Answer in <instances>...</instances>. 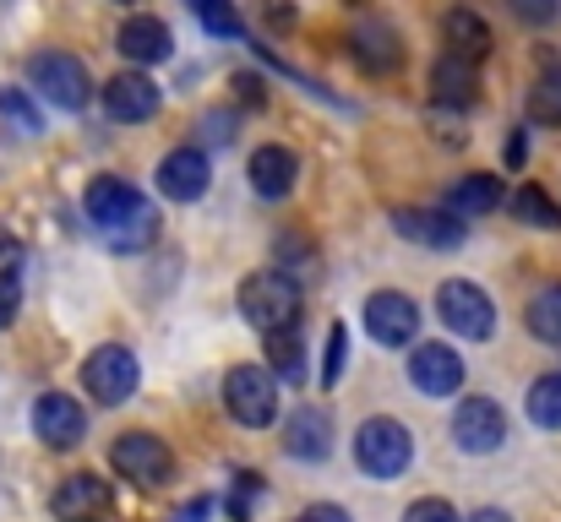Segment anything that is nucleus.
<instances>
[{"label":"nucleus","instance_id":"1","mask_svg":"<svg viewBox=\"0 0 561 522\" xmlns=\"http://www.w3.org/2000/svg\"><path fill=\"white\" fill-rule=\"evenodd\" d=\"M82 207H88V223L99 240H110L115 251H142L153 234H159V207L121 174H99L88 190H82Z\"/></svg>","mask_w":561,"mask_h":522},{"label":"nucleus","instance_id":"2","mask_svg":"<svg viewBox=\"0 0 561 522\" xmlns=\"http://www.w3.org/2000/svg\"><path fill=\"white\" fill-rule=\"evenodd\" d=\"M240 316H245L262 338L295 333V322H300V283H295L284 267L251 272V278L240 283Z\"/></svg>","mask_w":561,"mask_h":522},{"label":"nucleus","instance_id":"3","mask_svg":"<svg viewBox=\"0 0 561 522\" xmlns=\"http://www.w3.org/2000/svg\"><path fill=\"white\" fill-rule=\"evenodd\" d=\"M27 88H33L44 104L66 109V115L88 109V98H93L88 66H82L77 55H66V49H38V55L27 60Z\"/></svg>","mask_w":561,"mask_h":522},{"label":"nucleus","instance_id":"4","mask_svg":"<svg viewBox=\"0 0 561 522\" xmlns=\"http://www.w3.org/2000/svg\"><path fill=\"white\" fill-rule=\"evenodd\" d=\"M355 463L366 479H398L414 463V430L403 419H366L355 430Z\"/></svg>","mask_w":561,"mask_h":522},{"label":"nucleus","instance_id":"5","mask_svg":"<svg viewBox=\"0 0 561 522\" xmlns=\"http://www.w3.org/2000/svg\"><path fill=\"white\" fill-rule=\"evenodd\" d=\"M142 381V364L126 344H104L82 359V392L99 403V408H121Z\"/></svg>","mask_w":561,"mask_h":522},{"label":"nucleus","instance_id":"6","mask_svg":"<svg viewBox=\"0 0 561 522\" xmlns=\"http://www.w3.org/2000/svg\"><path fill=\"white\" fill-rule=\"evenodd\" d=\"M436 316H442L447 333H458V338H469V344H485V338L496 333V305H491V294H485L480 283H469V278H447V283L436 289Z\"/></svg>","mask_w":561,"mask_h":522},{"label":"nucleus","instance_id":"7","mask_svg":"<svg viewBox=\"0 0 561 522\" xmlns=\"http://www.w3.org/2000/svg\"><path fill=\"white\" fill-rule=\"evenodd\" d=\"M224 408L251 430L273 425L278 419V375L267 364H234L224 375Z\"/></svg>","mask_w":561,"mask_h":522},{"label":"nucleus","instance_id":"8","mask_svg":"<svg viewBox=\"0 0 561 522\" xmlns=\"http://www.w3.org/2000/svg\"><path fill=\"white\" fill-rule=\"evenodd\" d=\"M110 468H115L121 479H131L137 490H159V485L175 474V457H170V446H164L159 436L126 430V436L110 446Z\"/></svg>","mask_w":561,"mask_h":522},{"label":"nucleus","instance_id":"9","mask_svg":"<svg viewBox=\"0 0 561 522\" xmlns=\"http://www.w3.org/2000/svg\"><path fill=\"white\" fill-rule=\"evenodd\" d=\"M453 441H458V452H469V457L502 452V441H507V414H502V403H491V397H463L458 414H453Z\"/></svg>","mask_w":561,"mask_h":522},{"label":"nucleus","instance_id":"10","mask_svg":"<svg viewBox=\"0 0 561 522\" xmlns=\"http://www.w3.org/2000/svg\"><path fill=\"white\" fill-rule=\"evenodd\" d=\"M159 104H164V88H159L148 71H121V77L104 82V109H110V120H121V126L153 120Z\"/></svg>","mask_w":561,"mask_h":522},{"label":"nucleus","instance_id":"11","mask_svg":"<svg viewBox=\"0 0 561 522\" xmlns=\"http://www.w3.org/2000/svg\"><path fill=\"white\" fill-rule=\"evenodd\" d=\"M366 333H371L381 348L414 344V333H420V305H414L409 294H398V289H376L371 300H366Z\"/></svg>","mask_w":561,"mask_h":522},{"label":"nucleus","instance_id":"12","mask_svg":"<svg viewBox=\"0 0 561 522\" xmlns=\"http://www.w3.org/2000/svg\"><path fill=\"white\" fill-rule=\"evenodd\" d=\"M33 436H38L44 446H55V452H71V446L88 436L82 403L66 397V392H44V397L33 403Z\"/></svg>","mask_w":561,"mask_h":522},{"label":"nucleus","instance_id":"13","mask_svg":"<svg viewBox=\"0 0 561 522\" xmlns=\"http://www.w3.org/2000/svg\"><path fill=\"white\" fill-rule=\"evenodd\" d=\"M409 381L420 397H453L463 386V353L447 344H414L409 353Z\"/></svg>","mask_w":561,"mask_h":522},{"label":"nucleus","instance_id":"14","mask_svg":"<svg viewBox=\"0 0 561 522\" xmlns=\"http://www.w3.org/2000/svg\"><path fill=\"white\" fill-rule=\"evenodd\" d=\"M392 229L425 251H458L463 245V218H453L447 207H398Z\"/></svg>","mask_w":561,"mask_h":522},{"label":"nucleus","instance_id":"15","mask_svg":"<svg viewBox=\"0 0 561 522\" xmlns=\"http://www.w3.org/2000/svg\"><path fill=\"white\" fill-rule=\"evenodd\" d=\"M213 185V170H207V153L202 148H170L159 159V190L170 201H202Z\"/></svg>","mask_w":561,"mask_h":522},{"label":"nucleus","instance_id":"16","mask_svg":"<svg viewBox=\"0 0 561 522\" xmlns=\"http://www.w3.org/2000/svg\"><path fill=\"white\" fill-rule=\"evenodd\" d=\"M115 49L131 60V71H148V66L175 55V38H170V27L159 16H126L121 33H115Z\"/></svg>","mask_w":561,"mask_h":522},{"label":"nucleus","instance_id":"17","mask_svg":"<svg viewBox=\"0 0 561 522\" xmlns=\"http://www.w3.org/2000/svg\"><path fill=\"white\" fill-rule=\"evenodd\" d=\"M284 452L300 457V463H322V457L333 452V414L317 408V403L295 408L289 425H284Z\"/></svg>","mask_w":561,"mask_h":522},{"label":"nucleus","instance_id":"18","mask_svg":"<svg viewBox=\"0 0 561 522\" xmlns=\"http://www.w3.org/2000/svg\"><path fill=\"white\" fill-rule=\"evenodd\" d=\"M104 507H110V490H104L99 474H71V479H60L55 496H49V512L60 522H99Z\"/></svg>","mask_w":561,"mask_h":522},{"label":"nucleus","instance_id":"19","mask_svg":"<svg viewBox=\"0 0 561 522\" xmlns=\"http://www.w3.org/2000/svg\"><path fill=\"white\" fill-rule=\"evenodd\" d=\"M251 190L262 196V201H284L289 190H295V174H300V159L289 153V148H278V142H267V148H256L251 153Z\"/></svg>","mask_w":561,"mask_h":522},{"label":"nucleus","instance_id":"20","mask_svg":"<svg viewBox=\"0 0 561 522\" xmlns=\"http://www.w3.org/2000/svg\"><path fill=\"white\" fill-rule=\"evenodd\" d=\"M442 207L453 212V218H485L491 207H502V179L496 174H463L458 185H447V196H442Z\"/></svg>","mask_w":561,"mask_h":522},{"label":"nucleus","instance_id":"21","mask_svg":"<svg viewBox=\"0 0 561 522\" xmlns=\"http://www.w3.org/2000/svg\"><path fill=\"white\" fill-rule=\"evenodd\" d=\"M442 38H447V55H458L469 66H480L491 55V27L474 11H447L442 16Z\"/></svg>","mask_w":561,"mask_h":522},{"label":"nucleus","instance_id":"22","mask_svg":"<svg viewBox=\"0 0 561 522\" xmlns=\"http://www.w3.org/2000/svg\"><path fill=\"white\" fill-rule=\"evenodd\" d=\"M431 88L442 104H474V66L458 60V55H442L436 71H431Z\"/></svg>","mask_w":561,"mask_h":522},{"label":"nucleus","instance_id":"23","mask_svg":"<svg viewBox=\"0 0 561 522\" xmlns=\"http://www.w3.org/2000/svg\"><path fill=\"white\" fill-rule=\"evenodd\" d=\"M507 207H513V218L529 223V229H561V207L540 185H518V190L507 196Z\"/></svg>","mask_w":561,"mask_h":522},{"label":"nucleus","instance_id":"24","mask_svg":"<svg viewBox=\"0 0 561 522\" xmlns=\"http://www.w3.org/2000/svg\"><path fill=\"white\" fill-rule=\"evenodd\" d=\"M0 131H16V137H38L44 131V115H38V104L22 88H0Z\"/></svg>","mask_w":561,"mask_h":522},{"label":"nucleus","instance_id":"25","mask_svg":"<svg viewBox=\"0 0 561 522\" xmlns=\"http://www.w3.org/2000/svg\"><path fill=\"white\" fill-rule=\"evenodd\" d=\"M524 322H529V333H535L540 344H561V283H546V289L529 300Z\"/></svg>","mask_w":561,"mask_h":522},{"label":"nucleus","instance_id":"26","mask_svg":"<svg viewBox=\"0 0 561 522\" xmlns=\"http://www.w3.org/2000/svg\"><path fill=\"white\" fill-rule=\"evenodd\" d=\"M524 408H529V419H535L540 430H561V370L540 375V381L529 386Z\"/></svg>","mask_w":561,"mask_h":522},{"label":"nucleus","instance_id":"27","mask_svg":"<svg viewBox=\"0 0 561 522\" xmlns=\"http://www.w3.org/2000/svg\"><path fill=\"white\" fill-rule=\"evenodd\" d=\"M529 115L540 126H561V66H546L529 88Z\"/></svg>","mask_w":561,"mask_h":522},{"label":"nucleus","instance_id":"28","mask_svg":"<svg viewBox=\"0 0 561 522\" xmlns=\"http://www.w3.org/2000/svg\"><path fill=\"white\" fill-rule=\"evenodd\" d=\"M267 359H273V375H278V381H289V386L306 381V344H300L295 333L267 338Z\"/></svg>","mask_w":561,"mask_h":522},{"label":"nucleus","instance_id":"29","mask_svg":"<svg viewBox=\"0 0 561 522\" xmlns=\"http://www.w3.org/2000/svg\"><path fill=\"white\" fill-rule=\"evenodd\" d=\"M186 5L196 11V22H202L213 38H245V33H240V16H234L229 0H186Z\"/></svg>","mask_w":561,"mask_h":522},{"label":"nucleus","instance_id":"30","mask_svg":"<svg viewBox=\"0 0 561 522\" xmlns=\"http://www.w3.org/2000/svg\"><path fill=\"white\" fill-rule=\"evenodd\" d=\"M387 44H392V33L376 22V27H360V44H355V49H360L376 71H381V66H392V60H398V49H387Z\"/></svg>","mask_w":561,"mask_h":522},{"label":"nucleus","instance_id":"31","mask_svg":"<svg viewBox=\"0 0 561 522\" xmlns=\"http://www.w3.org/2000/svg\"><path fill=\"white\" fill-rule=\"evenodd\" d=\"M403 522H463V518L453 512V501H442V496H420V501L403 512Z\"/></svg>","mask_w":561,"mask_h":522},{"label":"nucleus","instance_id":"32","mask_svg":"<svg viewBox=\"0 0 561 522\" xmlns=\"http://www.w3.org/2000/svg\"><path fill=\"white\" fill-rule=\"evenodd\" d=\"M524 22H535V27H546V22H557L561 16V0H507Z\"/></svg>","mask_w":561,"mask_h":522},{"label":"nucleus","instance_id":"33","mask_svg":"<svg viewBox=\"0 0 561 522\" xmlns=\"http://www.w3.org/2000/svg\"><path fill=\"white\" fill-rule=\"evenodd\" d=\"M344 344H350V333H344V327H333V333H328V370H322V386H333V381H339V370H344Z\"/></svg>","mask_w":561,"mask_h":522},{"label":"nucleus","instance_id":"34","mask_svg":"<svg viewBox=\"0 0 561 522\" xmlns=\"http://www.w3.org/2000/svg\"><path fill=\"white\" fill-rule=\"evenodd\" d=\"M234 485H240V496L229 501V518L245 522V512H251V501H256V490H262V485H256V474H234Z\"/></svg>","mask_w":561,"mask_h":522},{"label":"nucleus","instance_id":"35","mask_svg":"<svg viewBox=\"0 0 561 522\" xmlns=\"http://www.w3.org/2000/svg\"><path fill=\"white\" fill-rule=\"evenodd\" d=\"M16 311H22V294H16V278H0V333L16 322Z\"/></svg>","mask_w":561,"mask_h":522},{"label":"nucleus","instance_id":"36","mask_svg":"<svg viewBox=\"0 0 561 522\" xmlns=\"http://www.w3.org/2000/svg\"><path fill=\"white\" fill-rule=\"evenodd\" d=\"M300 522H350V512H344V507H333V501H322V507H311Z\"/></svg>","mask_w":561,"mask_h":522},{"label":"nucleus","instance_id":"37","mask_svg":"<svg viewBox=\"0 0 561 522\" xmlns=\"http://www.w3.org/2000/svg\"><path fill=\"white\" fill-rule=\"evenodd\" d=\"M469 522H513V518H507L502 507H480V512H474V518H469Z\"/></svg>","mask_w":561,"mask_h":522}]
</instances>
